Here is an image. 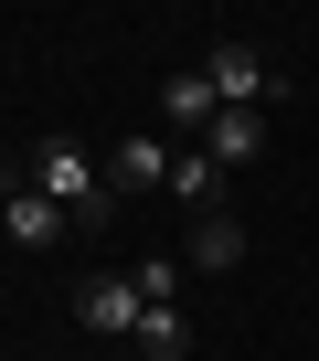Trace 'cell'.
I'll use <instances>...</instances> for the list:
<instances>
[{
    "label": "cell",
    "mask_w": 319,
    "mask_h": 361,
    "mask_svg": "<svg viewBox=\"0 0 319 361\" xmlns=\"http://www.w3.org/2000/svg\"><path fill=\"white\" fill-rule=\"evenodd\" d=\"M64 308H75V329H96V340H138V319H149L138 276H85Z\"/></svg>",
    "instance_id": "cell-4"
},
{
    "label": "cell",
    "mask_w": 319,
    "mask_h": 361,
    "mask_svg": "<svg viewBox=\"0 0 319 361\" xmlns=\"http://www.w3.org/2000/svg\"><path fill=\"white\" fill-rule=\"evenodd\" d=\"M0 234H11V255H54V245L75 234V213H64L54 192H32V180L11 170V192H0Z\"/></svg>",
    "instance_id": "cell-2"
},
{
    "label": "cell",
    "mask_w": 319,
    "mask_h": 361,
    "mask_svg": "<svg viewBox=\"0 0 319 361\" xmlns=\"http://www.w3.org/2000/svg\"><path fill=\"white\" fill-rule=\"evenodd\" d=\"M203 149H213V159H224V170H245V159H255V149H266V106H224V117H213V138H203Z\"/></svg>",
    "instance_id": "cell-9"
},
{
    "label": "cell",
    "mask_w": 319,
    "mask_h": 361,
    "mask_svg": "<svg viewBox=\"0 0 319 361\" xmlns=\"http://www.w3.org/2000/svg\"><path fill=\"white\" fill-rule=\"evenodd\" d=\"M11 170L32 180V192H54L75 224H107V213H117V180H107V159H96L85 138H64V128H43V138H32Z\"/></svg>",
    "instance_id": "cell-1"
},
{
    "label": "cell",
    "mask_w": 319,
    "mask_h": 361,
    "mask_svg": "<svg viewBox=\"0 0 319 361\" xmlns=\"http://www.w3.org/2000/svg\"><path fill=\"white\" fill-rule=\"evenodd\" d=\"M224 180H234V170H224L203 138H181V159H171V202H192V213H234V202H224Z\"/></svg>",
    "instance_id": "cell-7"
},
{
    "label": "cell",
    "mask_w": 319,
    "mask_h": 361,
    "mask_svg": "<svg viewBox=\"0 0 319 361\" xmlns=\"http://www.w3.org/2000/svg\"><path fill=\"white\" fill-rule=\"evenodd\" d=\"M171 138H160V128H128L117 149H107V180H117V202H138V192H171Z\"/></svg>",
    "instance_id": "cell-5"
},
{
    "label": "cell",
    "mask_w": 319,
    "mask_h": 361,
    "mask_svg": "<svg viewBox=\"0 0 319 361\" xmlns=\"http://www.w3.org/2000/svg\"><path fill=\"white\" fill-rule=\"evenodd\" d=\"M203 75L224 85V106H266V96H277V64H266L245 32H213V43H203Z\"/></svg>",
    "instance_id": "cell-3"
},
{
    "label": "cell",
    "mask_w": 319,
    "mask_h": 361,
    "mask_svg": "<svg viewBox=\"0 0 319 361\" xmlns=\"http://www.w3.org/2000/svg\"><path fill=\"white\" fill-rule=\"evenodd\" d=\"M213 117H224V85H213L203 64L160 75V128H181V138H213Z\"/></svg>",
    "instance_id": "cell-6"
},
{
    "label": "cell",
    "mask_w": 319,
    "mask_h": 361,
    "mask_svg": "<svg viewBox=\"0 0 319 361\" xmlns=\"http://www.w3.org/2000/svg\"><path fill=\"white\" fill-rule=\"evenodd\" d=\"M181 350H192V319L181 308H149L138 319V361H181Z\"/></svg>",
    "instance_id": "cell-10"
},
{
    "label": "cell",
    "mask_w": 319,
    "mask_h": 361,
    "mask_svg": "<svg viewBox=\"0 0 319 361\" xmlns=\"http://www.w3.org/2000/svg\"><path fill=\"white\" fill-rule=\"evenodd\" d=\"M192 266H203V276H234V266H245V224H234V213H192Z\"/></svg>",
    "instance_id": "cell-8"
}]
</instances>
